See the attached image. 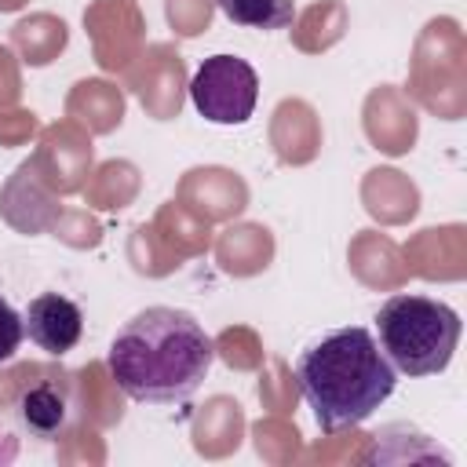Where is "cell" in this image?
<instances>
[{"instance_id": "4", "label": "cell", "mask_w": 467, "mask_h": 467, "mask_svg": "<svg viewBox=\"0 0 467 467\" xmlns=\"http://www.w3.org/2000/svg\"><path fill=\"white\" fill-rule=\"evenodd\" d=\"M193 109L212 124H244L259 102V77L237 55H212L190 80Z\"/></svg>"}, {"instance_id": "8", "label": "cell", "mask_w": 467, "mask_h": 467, "mask_svg": "<svg viewBox=\"0 0 467 467\" xmlns=\"http://www.w3.org/2000/svg\"><path fill=\"white\" fill-rule=\"evenodd\" d=\"M22 336H26V328H22V314H18L7 299H0V365L11 361V358L18 354Z\"/></svg>"}, {"instance_id": "7", "label": "cell", "mask_w": 467, "mask_h": 467, "mask_svg": "<svg viewBox=\"0 0 467 467\" xmlns=\"http://www.w3.org/2000/svg\"><path fill=\"white\" fill-rule=\"evenodd\" d=\"M215 4L234 26L263 29V33L288 29L296 18V0H215Z\"/></svg>"}, {"instance_id": "5", "label": "cell", "mask_w": 467, "mask_h": 467, "mask_svg": "<svg viewBox=\"0 0 467 467\" xmlns=\"http://www.w3.org/2000/svg\"><path fill=\"white\" fill-rule=\"evenodd\" d=\"M22 328L40 350L69 354L84 336V314L73 299H66L58 292H44V296L29 299V306L22 314Z\"/></svg>"}, {"instance_id": "3", "label": "cell", "mask_w": 467, "mask_h": 467, "mask_svg": "<svg viewBox=\"0 0 467 467\" xmlns=\"http://www.w3.org/2000/svg\"><path fill=\"white\" fill-rule=\"evenodd\" d=\"M460 332V314L431 296H390L376 310V343L401 376L445 372Z\"/></svg>"}, {"instance_id": "6", "label": "cell", "mask_w": 467, "mask_h": 467, "mask_svg": "<svg viewBox=\"0 0 467 467\" xmlns=\"http://www.w3.org/2000/svg\"><path fill=\"white\" fill-rule=\"evenodd\" d=\"M69 412H73V401H69L66 383H58V379H36V383L22 387L15 398L18 427L44 441H51L66 431Z\"/></svg>"}, {"instance_id": "2", "label": "cell", "mask_w": 467, "mask_h": 467, "mask_svg": "<svg viewBox=\"0 0 467 467\" xmlns=\"http://www.w3.org/2000/svg\"><path fill=\"white\" fill-rule=\"evenodd\" d=\"M296 383L317 427L336 434L343 427L365 423L394 394L398 372L368 328L347 325L321 332L299 350Z\"/></svg>"}, {"instance_id": "9", "label": "cell", "mask_w": 467, "mask_h": 467, "mask_svg": "<svg viewBox=\"0 0 467 467\" xmlns=\"http://www.w3.org/2000/svg\"><path fill=\"white\" fill-rule=\"evenodd\" d=\"M0 438H4V434H0ZM11 456H15V441H4V445H0V460H11Z\"/></svg>"}, {"instance_id": "1", "label": "cell", "mask_w": 467, "mask_h": 467, "mask_svg": "<svg viewBox=\"0 0 467 467\" xmlns=\"http://www.w3.org/2000/svg\"><path fill=\"white\" fill-rule=\"evenodd\" d=\"M215 361V343L201 321L175 306H146L109 343L106 368L117 387L142 405H182L197 394Z\"/></svg>"}]
</instances>
